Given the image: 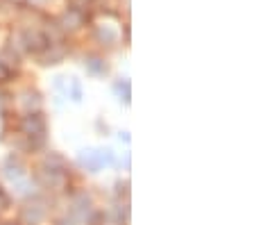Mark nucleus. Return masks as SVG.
<instances>
[{
    "label": "nucleus",
    "instance_id": "f8f14e48",
    "mask_svg": "<svg viewBox=\"0 0 254 225\" xmlns=\"http://www.w3.org/2000/svg\"><path fill=\"white\" fill-rule=\"evenodd\" d=\"M114 91H116L118 100L125 102V105H129V100H132V84H129V80H116L114 82Z\"/></svg>",
    "mask_w": 254,
    "mask_h": 225
},
{
    "label": "nucleus",
    "instance_id": "dca6fc26",
    "mask_svg": "<svg viewBox=\"0 0 254 225\" xmlns=\"http://www.w3.org/2000/svg\"><path fill=\"white\" fill-rule=\"evenodd\" d=\"M55 225H79V223H77V221H75L70 214H64L62 219H57V221H55Z\"/></svg>",
    "mask_w": 254,
    "mask_h": 225
},
{
    "label": "nucleus",
    "instance_id": "423d86ee",
    "mask_svg": "<svg viewBox=\"0 0 254 225\" xmlns=\"http://www.w3.org/2000/svg\"><path fill=\"white\" fill-rule=\"evenodd\" d=\"M93 37L100 46L111 48V46H116L118 39H121V30H118L116 25H111V23H100V25H95Z\"/></svg>",
    "mask_w": 254,
    "mask_h": 225
},
{
    "label": "nucleus",
    "instance_id": "9d476101",
    "mask_svg": "<svg viewBox=\"0 0 254 225\" xmlns=\"http://www.w3.org/2000/svg\"><path fill=\"white\" fill-rule=\"evenodd\" d=\"M64 55H66V50H64L62 46H57V43L53 41L46 50H43L41 55H37V57L41 59V64H43V66H50V64H59V62L64 59Z\"/></svg>",
    "mask_w": 254,
    "mask_h": 225
},
{
    "label": "nucleus",
    "instance_id": "6e6552de",
    "mask_svg": "<svg viewBox=\"0 0 254 225\" xmlns=\"http://www.w3.org/2000/svg\"><path fill=\"white\" fill-rule=\"evenodd\" d=\"M82 25H84V14L77 9L64 11L62 18H59V27H62L64 32H75V30H79Z\"/></svg>",
    "mask_w": 254,
    "mask_h": 225
},
{
    "label": "nucleus",
    "instance_id": "2eb2a0df",
    "mask_svg": "<svg viewBox=\"0 0 254 225\" xmlns=\"http://www.w3.org/2000/svg\"><path fill=\"white\" fill-rule=\"evenodd\" d=\"M9 77H11V69L0 59V82H7Z\"/></svg>",
    "mask_w": 254,
    "mask_h": 225
},
{
    "label": "nucleus",
    "instance_id": "9b49d317",
    "mask_svg": "<svg viewBox=\"0 0 254 225\" xmlns=\"http://www.w3.org/2000/svg\"><path fill=\"white\" fill-rule=\"evenodd\" d=\"M66 98L73 102H82L84 100V89H82V82L77 77H68V84H66Z\"/></svg>",
    "mask_w": 254,
    "mask_h": 225
},
{
    "label": "nucleus",
    "instance_id": "a211bd4d",
    "mask_svg": "<svg viewBox=\"0 0 254 225\" xmlns=\"http://www.w3.org/2000/svg\"><path fill=\"white\" fill-rule=\"evenodd\" d=\"M118 141H125V144H129V132H118Z\"/></svg>",
    "mask_w": 254,
    "mask_h": 225
},
{
    "label": "nucleus",
    "instance_id": "20e7f679",
    "mask_svg": "<svg viewBox=\"0 0 254 225\" xmlns=\"http://www.w3.org/2000/svg\"><path fill=\"white\" fill-rule=\"evenodd\" d=\"M18 43H21V48L27 50V53L41 55L43 50L53 43V39L48 37L46 32L37 30V27H25V30H21V34H18Z\"/></svg>",
    "mask_w": 254,
    "mask_h": 225
},
{
    "label": "nucleus",
    "instance_id": "f03ea898",
    "mask_svg": "<svg viewBox=\"0 0 254 225\" xmlns=\"http://www.w3.org/2000/svg\"><path fill=\"white\" fill-rule=\"evenodd\" d=\"M68 214L73 216L77 223H86L91 216L95 214V200L89 191L79 189V191H73L70 193V200H68Z\"/></svg>",
    "mask_w": 254,
    "mask_h": 225
},
{
    "label": "nucleus",
    "instance_id": "1a4fd4ad",
    "mask_svg": "<svg viewBox=\"0 0 254 225\" xmlns=\"http://www.w3.org/2000/svg\"><path fill=\"white\" fill-rule=\"evenodd\" d=\"M84 69L91 77H105L109 73V64L105 62V57H98V55H91L84 59Z\"/></svg>",
    "mask_w": 254,
    "mask_h": 225
},
{
    "label": "nucleus",
    "instance_id": "7ed1b4c3",
    "mask_svg": "<svg viewBox=\"0 0 254 225\" xmlns=\"http://www.w3.org/2000/svg\"><path fill=\"white\" fill-rule=\"evenodd\" d=\"M46 219H48V205L41 196L25 200V205L21 207V214H18V223L21 225H43Z\"/></svg>",
    "mask_w": 254,
    "mask_h": 225
},
{
    "label": "nucleus",
    "instance_id": "ddd939ff",
    "mask_svg": "<svg viewBox=\"0 0 254 225\" xmlns=\"http://www.w3.org/2000/svg\"><path fill=\"white\" fill-rule=\"evenodd\" d=\"M114 189H116V191H114V196H116V203H121V200H127V196H129V182H127V180H125V182H123V180H121V182H116V187H114Z\"/></svg>",
    "mask_w": 254,
    "mask_h": 225
},
{
    "label": "nucleus",
    "instance_id": "6ab92c4d",
    "mask_svg": "<svg viewBox=\"0 0 254 225\" xmlns=\"http://www.w3.org/2000/svg\"><path fill=\"white\" fill-rule=\"evenodd\" d=\"M0 225H21L18 221H5V223H0Z\"/></svg>",
    "mask_w": 254,
    "mask_h": 225
},
{
    "label": "nucleus",
    "instance_id": "4468645a",
    "mask_svg": "<svg viewBox=\"0 0 254 225\" xmlns=\"http://www.w3.org/2000/svg\"><path fill=\"white\" fill-rule=\"evenodd\" d=\"M91 2H93V0H70V9H77V11H82V14H84V9H89L91 7Z\"/></svg>",
    "mask_w": 254,
    "mask_h": 225
},
{
    "label": "nucleus",
    "instance_id": "f257e3e1",
    "mask_svg": "<svg viewBox=\"0 0 254 225\" xmlns=\"http://www.w3.org/2000/svg\"><path fill=\"white\" fill-rule=\"evenodd\" d=\"M116 152L111 148H82L77 152V164L82 171L91 173V175H95V173L105 171V168H111L116 166Z\"/></svg>",
    "mask_w": 254,
    "mask_h": 225
},
{
    "label": "nucleus",
    "instance_id": "f3484780",
    "mask_svg": "<svg viewBox=\"0 0 254 225\" xmlns=\"http://www.w3.org/2000/svg\"><path fill=\"white\" fill-rule=\"evenodd\" d=\"M121 166H125V171H129V152H123V157H121Z\"/></svg>",
    "mask_w": 254,
    "mask_h": 225
},
{
    "label": "nucleus",
    "instance_id": "0eeeda50",
    "mask_svg": "<svg viewBox=\"0 0 254 225\" xmlns=\"http://www.w3.org/2000/svg\"><path fill=\"white\" fill-rule=\"evenodd\" d=\"M16 105L23 109V114H27V112H41L43 96L37 91V89H25V91L18 93V100H16Z\"/></svg>",
    "mask_w": 254,
    "mask_h": 225
},
{
    "label": "nucleus",
    "instance_id": "39448f33",
    "mask_svg": "<svg viewBox=\"0 0 254 225\" xmlns=\"http://www.w3.org/2000/svg\"><path fill=\"white\" fill-rule=\"evenodd\" d=\"M0 173H2V177H5L7 182H11V184L21 182L23 177L30 175V173H27L25 161L21 159L18 152H9V155L2 159V164H0Z\"/></svg>",
    "mask_w": 254,
    "mask_h": 225
}]
</instances>
